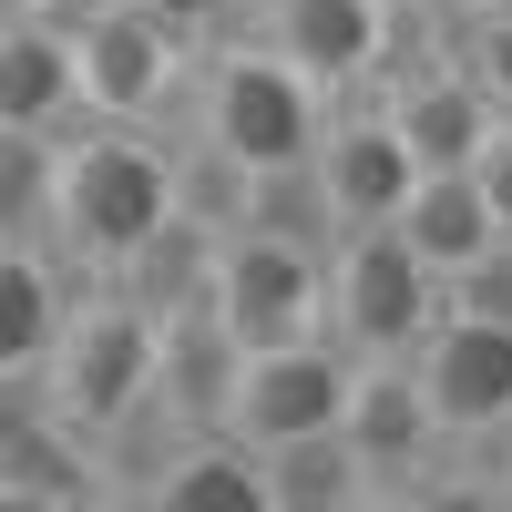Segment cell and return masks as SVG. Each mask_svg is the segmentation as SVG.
<instances>
[{
  "label": "cell",
  "mask_w": 512,
  "mask_h": 512,
  "mask_svg": "<svg viewBox=\"0 0 512 512\" xmlns=\"http://www.w3.org/2000/svg\"><path fill=\"white\" fill-rule=\"evenodd\" d=\"M164 216H175V134H164V123H93V113H72L52 134L41 246H52L72 277H113Z\"/></svg>",
  "instance_id": "6da1fadb"
},
{
  "label": "cell",
  "mask_w": 512,
  "mask_h": 512,
  "mask_svg": "<svg viewBox=\"0 0 512 512\" xmlns=\"http://www.w3.org/2000/svg\"><path fill=\"white\" fill-rule=\"evenodd\" d=\"M318 123H328V93L308 72H287L267 41H246V31H216V41H195L185 52V93H175V123L164 134H185V144H216L226 164H297L318 144Z\"/></svg>",
  "instance_id": "7a4b0ae2"
},
{
  "label": "cell",
  "mask_w": 512,
  "mask_h": 512,
  "mask_svg": "<svg viewBox=\"0 0 512 512\" xmlns=\"http://www.w3.org/2000/svg\"><path fill=\"white\" fill-rule=\"evenodd\" d=\"M154 400V308L123 297L113 277H82L72 308L52 328V359H41V410L62 431L103 441L113 420H134Z\"/></svg>",
  "instance_id": "3957f363"
},
{
  "label": "cell",
  "mask_w": 512,
  "mask_h": 512,
  "mask_svg": "<svg viewBox=\"0 0 512 512\" xmlns=\"http://www.w3.org/2000/svg\"><path fill=\"white\" fill-rule=\"evenodd\" d=\"M441 318V277L390 236V226H338L318 256V328L349 359H400Z\"/></svg>",
  "instance_id": "277c9868"
},
{
  "label": "cell",
  "mask_w": 512,
  "mask_h": 512,
  "mask_svg": "<svg viewBox=\"0 0 512 512\" xmlns=\"http://www.w3.org/2000/svg\"><path fill=\"white\" fill-rule=\"evenodd\" d=\"M52 21H62V52H72V113H93V123H175L195 41L154 31L123 0H62Z\"/></svg>",
  "instance_id": "5b68a950"
},
{
  "label": "cell",
  "mask_w": 512,
  "mask_h": 512,
  "mask_svg": "<svg viewBox=\"0 0 512 512\" xmlns=\"http://www.w3.org/2000/svg\"><path fill=\"white\" fill-rule=\"evenodd\" d=\"M338 441L359 451L369 502H441V472L461 461V451L441 441L431 400H420L410 359H359V369H349V400H338Z\"/></svg>",
  "instance_id": "8992f818"
},
{
  "label": "cell",
  "mask_w": 512,
  "mask_h": 512,
  "mask_svg": "<svg viewBox=\"0 0 512 512\" xmlns=\"http://www.w3.org/2000/svg\"><path fill=\"white\" fill-rule=\"evenodd\" d=\"M400 359H410V379H420V400H431V420H441L451 451L512 441V328H502V318L441 308Z\"/></svg>",
  "instance_id": "52a82bcc"
},
{
  "label": "cell",
  "mask_w": 512,
  "mask_h": 512,
  "mask_svg": "<svg viewBox=\"0 0 512 512\" xmlns=\"http://www.w3.org/2000/svg\"><path fill=\"white\" fill-rule=\"evenodd\" d=\"M349 349L328 328L308 338H277V349H236V379H226V431L246 451H277V441H308V431H338V400H349Z\"/></svg>",
  "instance_id": "ba28073f"
},
{
  "label": "cell",
  "mask_w": 512,
  "mask_h": 512,
  "mask_svg": "<svg viewBox=\"0 0 512 512\" xmlns=\"http://www.w3.org/2000/svg\"><path fill=\"white\" fill-rule=\"evenodd\" d=\"M318 256L328 246H287V236H256V226H226L205 246V308L236 349H277V338H308L318 328Z\"/></svg>",
  "instance_id": "9c48e42d"
},
{
  "label": "cell",
  "mask_w": 512,
  "mask_h": 512,
  "mask_svg": "<svg viewBox=\"0 0 512 512\" xmlns=\"http://www.w3.org/2000/svg\"><path fill=\"white\" fill-rule=\"evenodd\" d=\"M236 31H246V41H267L287 72H308L328 103L369 93L379 52H390V11H379V0H246Z\"/></svg>",
  "instance_id": "30bf717a"
},
{
  "label": "cell",
  "mask_w": 512,
  "mask_h": 512,
  "mask_svg": "<svg viewBox=\"0 0 512 512\" xmlns=\"http://www.w3.org/2000/svg\"><path fill=\"white\" fill-rule=\"evenodd\" d=\"M308 175H318V195H328V226H390V205L410 195L420 154L379 123L369 93H349V103H328L318 144H308Z\"/></svg>",
  "instance_id": "8fae6325"
},
{
  "label": "cell",
  "mask_w": 512,
  "mask_h": 512,
  "mask_svg": "<svg viewBox=\"0 0 512 512\" xmlns=\"http://www.w3.org/2000/svg\"><path fill=\"white\" fill-rule=\"evenodd\" d=\"M369 103H379V123L420 154V164H461L482 144V123H492V93L472 82V62H410V72H379L369 82Z\"/></svg>",
  "instance_id": "7c38bea8"
},
{
  "label": "cell",
  "mask_w": 512,
  "mask_h": 512,
  "mask_svg": "<svg viewBox=\"0 0 512 512\" xmlns=\"http://www.w3.org/2000/svg\"><path fill=\"white\" fill-rule=\"evenodd\" d=\"M123 502H154V512H267V461H256L226 420H205V431H175V451Z\"/></svg>",
  "instance_id": "4fadbf2b"
},
{
  "label": "cell",
  "mask_w": 512,
  "mask_h": 512,
  "mask_svg": "<svg viewBox=\"0 0 512 512\" xmlns=\"http://www.w3.org/2000/svg\"><path fill=\"white\" fill-rule=\"evenodd\" d=\"M226 379H236V338L216 328L205 297H175V308H154V410H175L185 431L226 410Z\"/></svg>",
  "instance_id": "5bb4252c"
},
{
  "label": "cell",
  "mask_w": 512,
  "mask_h": 512,
  "mask_svg": "<svg viewBox=\"0 0 512 512\" xmlns=\"http://www.w3.org/2000/svg\"><path fill=\"white\" fill-rule=\"evenodd\" d=\"M72 267L41 236H21V246H0V379H41V359H52V328H62V308H72Z\"/></svg>",
  "instance_id": "9a60e30c"
},
{
  "label": "cell",
  "mask_w": 512,
  "mask_h": 512,
  "mask_svg": "<svg viewBox=\"0 0 512 512\" xmlns=\"http://www.w3.org/2000/svg\"><path fill=\"white\" fill-rule=\"evenodd\" d=\"M390 236L420 256L431 277H451V267H472V256L492 246V216H482V185L461 175V164H420L410 175V195L390 205Z\"/></svg>",
  "instance_id": "2e32d148"
},
{
  "label": "cell",
  "mask_w": 512,
  "mask_h": 512,
  "mask_svg": "<svg viewBox=\"0 0 512 512\" xmlns=\"http://www.w3.org/2000/svg\"><path fill=\"white\" fill-rule=\"evenodd\" d=\"M72 123V52L62 21H0V134H62Z\"/></svg>",
  "instance_id": "e0dca14e"
},
{
  "label": "cell",
  "mask_w": 512,
  "mask_h": 512,
  "mask_svg": "<svg viewBox=\"0 0 512 512\" xmlns=\"http://www.w3.org/2000/svg\"><path fill=\"white\" fill-rule=\"evenodd\" d=\"M256 461H267V512H369V472H359V451L338 431L277 441Z\"/></svg>",
  "instance_id": "ac0fdd59"
},
{
  "label": "cell",
  "mask_w": 512,
  "mask_h": 512,
  "mask_svg": "<svg viewBox=\"0 0 512 512\" xmlns=\"http://www.w3.org/2000/svg\"><path fill=\"white\" fill-rule=\"evenodd\" d=\"M236 226L287 236V246H328V236H338V226H328V195H318V175H308V154H297V164H256L246 195H236Z\"/></svg>",
  "instance_id": "d6986e66"
},
{
  "label": "cell",
  "mask_w": 512,
  "mask_h": 512,
  "mask_svg": "<svg viewBox=\"0 0 512 512\" xmlns=\"http://www.w3.org/2000/svg\"><path fill=\"white\" fill-rule=\"evenodd\" d=\"M236 195H246V164H226L216 144H185L175 134V216L195 236H226L236 226Z\"/></svg>",
  "instance_id": "ffe728a7"
},
{
  "label": "cell",
  "mask_w": 512,
  "mask_h": 512,
  "mask_svg": "<svg viewBox=\"0 0 512 512\" xmlns=\"http://www.w3.org/2000/svg\"><path fill=\"white\" fill-rule=\"evenodd\" d=\"M41 205H52V134H0V246L41 236Z\"/></svg>",
  "instance_id": "44dd1931"
},
{
  "label": "cell",
  "mask_w": 512,
  "mask_h": 512,
  "mask_svg": "<svg viewBox=\"0 0 512 512\" xmlns=\"http://www.w3.org/2000/svg\"><path fill=\"white\" fill-rule=\"evenodd\" d=\"M441 308H461V318H502V328H512V236H492L472 267L441 277Z\"/></svg>",
  "instance_id": "7402d4cb"
},
{
  "label": "cell",
  "mask_w": 512,
  "mask_h": 512,
  "mask_svg": "<svg viewBox=\"0 0 512 512\" xmlns=\"http://www.w3.org/2000/svg\"><path fill=\"white\" fill-rule=\"evenodd\" d=\"M461 175L482 185V216H492V236H512V113H492V123H482V144L461 154Z\"/></svg>",
  "instance_id": "603a6c76"
},
{
  "label": "cell",
  "mask_w": 512,
  "mask_h": 512,
  "mask_svg": "<svg viewBox=\"0 0 512 512\" xmlns=\"http://www.w3.org/2000/svg\"><path fill=\"white\" fill-rule=\"evenodd\" d=\"M461 62H472V82L492 93V113H512V11H492V21L461 31Z\"/></svg>",
  "instance_id": "cb8c5ba5"
},
{
  "label": "cell",
  "mask_w": 512,
  "mask_h": 512,
  "mask_svg": "<svg viewBox=\"0 0 512 512\" xmlns=\"http://www.w3.org/2000/svg\"><path fill=\"white\" fill-rule=\"evenodd\" d=\"M123 11H144L154 31H175V41H216V31H236L246 0H123Z\"/></svg>",
  "instance_id": "d4e9b609"
},
{
  "label": "cell",
  "mask_w": 512,
  "mask_h": 512,
  "mask_svg": "<svg viewBox=\"0 0 512 512\" xmlns=\"http://www.w3.org/2000/svg\"><path fill=\"white\" fill-rule=\"evenodd\" d=\"M441 11H451L461 31H472V21H492V11H512V0H441Z\"/></svg>",
  "instance_id": "484cf974"
},
{
  "label": "cell",
  "mask_w": 512,
  "mask_h": 512,
  "mask_svg": "<svg viewBox=\"0 0 512 512\" xmlns=\"http://www.w3.org/2000/svg\"><path fill=\"white\" fill-rule=\"evenodd\" d=\"M41 11H62V0H0V21H41Z\"/></svg>",
  "instance_id": "4316f807"
},
{
  "label": "cell",
  "mask_w": 512,
  "mask_h": 512,
  "mask_svg": "<svg viewBox=\"0 0 512 512\" xmlns=\"http://www.w3.org/2000/svg\"><path fill=\"white\" fill-rule=\"evenodd\" d=\"M379 11H400V0H379Z\"/></svg>",
  "instance_id": "83f0119b"
}]
</instances>
